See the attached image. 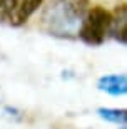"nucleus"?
Here are the masks:
<instances>
[{
    "instance_id": "20e7f679",
    "label": "nucleus",
    "mask_w": 127,
    "mask_h": 129,
    "mask_svg": "<svg viewBox=\"0 0 127 129\" xmlns=\"http://www.w3.org/2000/svg\"><path fill=\"white\" fill-rule=\"evenodd\" d=\"M99 117H102L107 122L112 124H120L125 126L127 124V109H119V107H99L97 109Z\"/></svg>"
},
{
    "instance_id": "f03ea898",
    "label": "nucleus",
    "mask_w": 127,
    "mask_h": 129,
    "mask_svg": "<svg viewBox=\"0 0 127 129\" xmlns=\"http://www.w3.org/2000/svg\"><path fill=\"white\" fill-rule=\"evenodd\" d=\"M42 2L44 0H15L9 24L14 25V27H19V25L25 24L37 12V9L42 5Z\"/></svg>"
},
{
    "instance_id": "423d86ee",
    "label": "nucleus",
    "mask_w": 127,
    "mask_h": 129,
    "mask_svg": "<svg viewBox=\"0 0 127 129\" xmlns=\"http://www.w3.org/2000/svg\"><path fill=\"white\" fill-rule=\"evenodd\" d=\"M122 129H127V124H125V127H122Z\"/></svg>"
},
{
    "instance_id": "39448f33",
    "label": "nucleus",
    "mask_w": 127,
    "mask_h": 129,
    "mask_svg": "<svg viewBox=\"0 0 127 129\" xmlns=\"http://www.w3.org/2000/svg\"><path fill=\"white\" fill-rule=\"evenodd\" d=\"M117 39H119L122 44H127V22L117 30Z\"/></svg>"
},
{
    "instance_id": "7ed1b4c3",
    "label": "nucleus",
    "mask_w": 127,
    "mask_h": 129,
    "mask_svg": "<svg viewBox=\"0 0 127 129\" xmlns=\"http://www.w3.org/2000/svg\"><path fill=\"white\" fill-rule=\"evenodd\" d=\"M99 91L109 96H127V76L125 74H109L97 81Z\"/></svg>"
},
{
    "instance_id": "f257e3e1",
    "label": "nucleus",
    "mask_w": 127,
    "mask_h": 129,
    "mask_svg": "<svg viewBox=\"0 0 127 129\" xmlns=\"http://www.w3.org/2000/svg\"><path fill=\"white\" fill-rule=\"evenodd\" d=\"M110 29H112V14L100 5H95L87 10V14L84 15L79 37L82 39L84 44L95 47L105 40Z\"/></svg>"
}]
</instances>
